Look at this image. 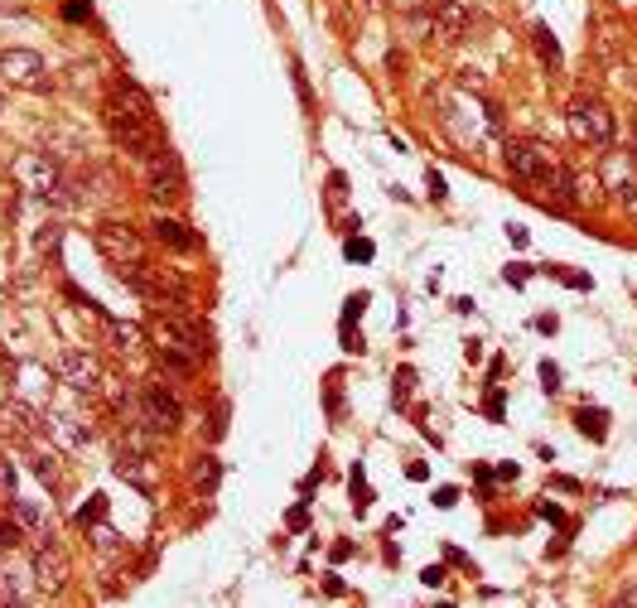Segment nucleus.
<instances>
[{
	"label": "nucleus",
	"instance_id": "obj_1",
	"mask_svg": "<svg viewBox=\"0 0 637 608\" xmlns=\"http://www.w3.org/2000/svg\"><path fill=\"white\" fill-rule=\"evenodd\" d=\"M150 333H155V343H160V353H179V358H208L213 353V333L198 324L194 314H160L155 324H150Z\"/></svg>",
	"mask_w": 637,
	"mask_h": 608
},
{
	"label": "nucleus",
	"instance_id": "obj_2",
	"mask_svg": "<svg viewBox=\"0 0 637 608\" xmlns=\"http://www.w3.org/2000/svg\"><path fill=\"white\" fill-rule=\"evenodd\" d=\"M15 179H20V189L34 198H49V203H58V198H68V174H63V165H58L49 150H25V155H15Z\"/></svg>",
	"mask_w": 637,
	"mask_h": 608
},
{
	"label": "nucleus",
	"instance_id": "obj_3",
	"mask_svg": "<svg viewBox=\"0 0 637 608\" xmlns=\"http://www.w3.org/2000/svg\"><path fill=\"white\" fill-rule=\"evenodd\" d=\"M565 126H570V136L580 140V145H594V150H613V140H618L613 111L604 102H594V97H575L565 107Z\"/></svg>",
	"mask_w": 637,
	"mask_h": 608
},
{
	"label": "nucleus",
	"instance_id": "obj_4",
	"mask_svg": "<svg viewBox=\"0 0 637 608\" xmlns=\"http://www.w3.org/2000/svg\"><path fill=\"white\" fill-rule=\"evenodd\" d=\"M92 242L97 251L111 261V271H131L145 261V237H140L131 222H102L97 232H92Z\"/></svg>",
	"mask_w": 637,
	"mask_h": 608
},
{
	"label": "nucleus",
	"instance_id": "obj_5",
	"mask_svg": "<svg viewBox=\"0 0 637 608\" xmlns=\"http://www.w3.org/2000/svg\"><path fill=\"white\" fill-rule=\"evenodd\" d=\"M107 131L116 140V150L121 155H131L140 165H150L160 150H169L165 136H160V126H145V121H126V116H107Z\"/></svg>",
	"mask_w": 637,
	"mask_h": 608
},
{
	"label": "nucleus",
	"instance_id": "obj_6",
	"mask_svg": "<svg viewBox=\"0 0 637 608\" xmlns=\"http://www.w3.org/2000/svg\"><path fill=\"white\" fill-rule=\"evenodd\" d=\"M145 194L155 198V203H165V208L189 198V179H184V165H179L174 150H160V155L145 165Z\"/></svg>",
	"mask_w": 637,
	"mask_h": 608
},
{
	"label": "nucleus",
	"instance_id": "obj_7",
	"mask_svg": "<svg viewBox=\"0 0 637 608\" xmlns=\"http://www.w3.org/2000/svg\"><path fill=\"white\" fill-rule=\"evenodd\" d=\"M136 415L150 430H160V435H174V430L184 425V406H179L174 391H165V382H145V387H140Z\"/></svg>",
	"mask_w": 637,
	"mask_h": 608
},
{
	"label": "nucleus",
	"instance_id": "obj_8",
	"mask_svg": "<svg viewBox=\"0 0 637 608\" xmlns=\"http://www.w3.org/2000/svg\"><path fill=\"white\" fill-rule=\"evenodd\" d=\"M29 575H34L39 594H63L73 584V560H68L63 546L44 541V546H34V555H29Z\"/></svg>",
	"mask_w": 637,
	"mask_h": 608
},
{
	"label": "nucleus",
	"instance_id": "obj_9",
	"mask_svg": "<svg viewBox=\"0 0 637 608\" xmlns=\"http://www.w3.org/2000/svg\"><path fill=\"white\" fill-rule=\"evenodd\" d=\"M0 78L10 87H20V92H49L54 87L44 58L34 54V49H0Z\"/></svg>",
	"mask_w": 637,
	"mask_h": 608
},
{
	"label": "nucleus",
	"instance_id": "obj_10",
	"mask_svg": "<svg viewBox=\"0 0 637 608\" xmlns=\"http://www.w3.org/2000/svg\"><path fill=\"white\" fill-rule=\"evenodd\" d=\"M107 116H126V121H145V126H155V102H150V92L136 83V78H111V92H107Z\"/></svg>",
	"mask_w": 637,
	"mask_h": 608
},
{
	"label": "nucleus",
	"instance_id": "obj_11",
	"mask_svg": "<svg viewBox=\"0 0 637 608\" xmlns=\"http://www.w3.org/2000/svg\"><path fill=\"white\" fill-rule=\"evenodd\" d=\"M102 362L92 358V353H83V348H63L58 353V382L68 391H83V396H97L102 391Z\"/></svg>",
	"mask_w": 637,
	"mask_h": 608
},
{
	"label": "nucleus",
	"instance_id": "obj_12",
	"mask_svg": "<svg viewBox=\"0 0 637 608\" xmlns=\"http://www.w3.org/2000/svg\"><path fill=\"white\" fill-rule=\"evenodd\" d=\"M44 430V411H34L29 401H0V440L5 444H34Z\"/></svg>",
	"mask_w": 637,
	"mask_h": 608
},
{
	"label": "nucleus",
	"instance_id": "obj_13",
	"mask_svg": "<svg viewBox=\"0 0 637 608\" xmlns=\"http://www.w3.org/2000/svg\"><path fill=\"white\" fill-rule=\"evenodd\" d=\"M44 430L63 454H78L92 444V420L83 411H44Z\"/></svg>",
	"mask_w": 637,
	"mask_h": 608
},
{
	"label": "nucleus",
	"instance_id": "obj_14",
	"mask_svg": "<svg viewBox=\"0 0 637 608\" xmlns=\"http://www.w3.org/2000/svg\"><path fill=\"white\" fill-rule=\"evenodd\" d=\"M111 469L121 483H131L140 498H155V488H160V459L155 454H116Z\"/></svg>",
	"mask_w": 637,
	"mask_h": 608
},
{
	"label": "nucleus",
	"instance_id": "obj_15",
	"mask_svg": "<svg viewBox=\"0 0 637 608\" xmlns=\"http://www.w3.org/2000/svg\"><path fill=\"white\" fill-rule=\"evenodd\" d=\"M10 517L20 522V531H25L34 546H44V541H54V531H49V512L39 507V502H29V498H15L10 502Z\"/></svg>",
	"mask_w": 637,
	"mask_h": 608
},
{
	"label": "nucleus",
	"instance_id": "obj_16",
	"mask_svg": "<svg viewBox=\"0 0 637 608\" xmlns=\"http://www.w3.org/2000/svg\"><path fill=\"white\" fill-rule=\"evenodd\" d=\"M25 459H29V469H34V478H39L49 493H63V469H58L54 449H44V444L34 440V444H25Z\"/></svg>",
	"mask_w": 637,
	"mask_h": 608
},
{
	"label": "nucleus",
	"instance_id": "obj_17",
	"mask_svg": "<svg viewBox=\"0 0 637 608\" xmlns=\"http://www.w3.org/2000/svg\"><path fill=\"white\" fill-rule=\"evenodd\" d=\"M150 232H155V242L160 247H174V251H194L198 237L184 227L179 218H169V213H155V222H150Z\"/></svg>",
	"mask_w": 637,
	"mask_h": 608
},
{
	"label": "nucleus",
	"instance_id": "obj_18",
	"mask_svg": "<svg viewBox=\"0 0 637 608\" xmlns=\"http://www.w3.org/2000/svg\"><path fill=\"white\" fill-rule=\"evenodd\" d=\"M102 338H107L111 353H136L145 333H140L136 324H121V319H107V314H102Z\"/></svg>",
	"mask_w": 637,
	"mask_h": 608
},
{
	"label": "nucleus",
	"instance_id": "obj_19",
	"mask_svg": "<svg viewBox=\"0 0 637 608\" xmlns=\"http://www.w3.org/2000/svg\"><path fill=\"white\" fill-rule=\"evenodd\" d=\"M155 440H160V430H150L140 415L131 425H121V454H155Z\"/></svg>",
	"mask_w": 637,
	"mask_h": 608
},
{
	"label": "nucleus",
	"instance_id": "obj_20",
	"mask_svg": "<svg viewBox=\"0 0 637 608\" xmlns=\"http://www.w3.org/2000/svg\"><path fill=\"white\" fill-rule=\"evenodd\" d=\"M189 478H194V488L213 493V488H218V459H213V454H198V464L189 469Z\"/></svg>",
	"mask_w": 637,
	"mask_h": 608
},
{
	"label": "nucleus",
	"instance_id": "obj_21",
	"mask_svg": "<svg viewBox=\"0 0 637 608\" xmlns=\"http://www.w3.org/2000/svg\"><path fill=\"white\" fill-rule=\"evenodd\" d=\"M15 488H20V473H15V464H10V454H5V459H0V502H5V507H10V502L20 498Z\"/></svg>",
	"mask_w": 637,
	"mask_h": 608
},
{
	"label": "nucleus",
	"instance_id": "obj_22",
	"mask_svg": "<svg viewBox=\"0 0 637 608\" xmlns=\"http://www.w3.org/2000/svg\"><path fill=\"white\" fill-rule=\"evenodd\" d=\"M575 420H580L584 435H594V440H604V435H609V425H604V411H589V406H584V411H575Z\"/></svg>",
	"mask_w": 637,
	"mask_h": 608
},
{
	"label": "nucleus",
	"instance_id": "obj_23",
	"mask_svg": "<svg viewBox=\"0 0 637 608\" xmlns=\"http://www.w3.org/2000/svg\"><path fill=\"white\" fill-rule=\"evenodd\" d=\"M102 522H107V498L97 493V498H92V502L83 507V512H78V526L87 531V526H102Z\"/></svg>",
	"mask_w": 637,
	"mask_h": 608
},
{
	"label": "nucleus",
	"instance_id": "obj_24",
	"mask_svg": "<svg viewBox=\"0 0 637 608\" xmlns=\"http://www.w3.org/2000/svg\"><path fill=\"white\" fill-rule=\"evenodd\" d=\"M5 546H10V551H15V546H25V531H20L15 517H10V522H0V551H5Z\"/></svg>",
	"mask_w": 637,
	"mask_h": 608
},
{
	"label": "nucleus",
	"instance_id": "obj_25",
	"mask_svg": "<svg viewBox=\"0 0 637 608\" xmlns=\"http://www.w3.org/2000/svg\"><path fill=\"white\" fill-rule=\"evenodd\" d=\"M536 49H541V58H546L551 68H555V63H560V44H555V39H551V34H546V29H541V25H536Z\"/></svg>",
	"mask_w": 637,
	"mask_h": 608
},
{
	"label": "nucleus",
	"instance_id": "obj_26",
	"mask_svg": "<svg viewBox=\"0 0 637 608\" xmlns=\"http://www.w3.org/2000/svg\"><path fill=\"white\" fill-rule=\"evenodd\" d=\"M541 382H546V391H560V367L555 362H541Z\"/></svg>",
	"mask_w": 637,
	"mask_h": 608
},
{
	"label": "nucleus",
	"instance_id": "obj_27",
	"mask_svg": "<svg viewBox=\"0 0 637 608\" xmlns=\"http://www.w3.org/2000/svg\"><path fill=\"white\" fill-rule=\"evenodd\" d=\"M420 580H425V584H444V570H440V565H430V570H425Z\"/></svg>",
	"mask_w": 637,
	"mask_h": 608
},
{
	"label": "nucleus",
	"instance_id": "obj_28",
	"mask_svg": "<svg viewBox=\"0 0 637 608\" xmlns=\"http://www.w3.org/2000/svg\"><path fill=\"white\" fill-rule=\"evenodd\" d=\"M0 608H25V604H20V594H5L0 589Z\"/></svg>",
	"mask_w": 637,
	"mask_h": 608
},
{
	"label": "nucleus",
	"instance_id": "obj_29",
	"mask_svg": "<svg viewBox=\"0 0 637 608\" xmlns=\"http://www.w3.org/2000/svg\"><path fill=\"white\" fill-rule=\"evenodd\" d=\"M613 608H637V599H633V594H628V599H618V604H613Z\"/></svg>",
	"mask_w": 637,
	"mask_h": 608
},
{
	"label": "nucleus",
	"instance_id": "obj_30",
	"mask_svg": "<svg viewBox=\"0 0 637 608\" xmlns=\"http://www.w3.org/2000/svg\"><path fill=\"white\" fill-rule=\"evenodd\" d=\"M5 367H10V358H5V348H0V372H5Z\"/></svg>",
	"mask_w": 637,
	"mask_h": 608
},
{
	"label": "nucleus",
	"instance_id": "obj_31",
	"mask_svg": "<svg viewBox=\"0 0 637 608\" xmlns=\"http://www.w3.org/2000/svg\"><path fill=\"white\" fill-rule=\"evenodd\" d=\"M420 5H444V0H420Z\"/></svg>",
	"mask_w": 637,
	"mask_h": 608
},
{
	"label": "nucleus",
	"instance_id": "obj_32",
	"mask_svg": "<svg viewBox=\"0 0 637 608\" xmlns=\"http://www.w3.org/2000/svg\"><path fill=\"white\" fill-rule=\"evenodd\" d=\"M0 111H5V102H0Z\"/></svg>",
	"mask_w": 637,
	"mask_h": 608
}]
</instances>
